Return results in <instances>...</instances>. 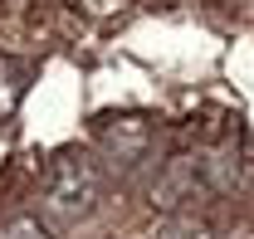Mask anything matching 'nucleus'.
I'll use <instances>...</instances> for the list:
<instances>
[{
	"mask_svg": "<svg viewBox=\"0 0 254 239\" xmlns=\"http://www.w3.org/2000/svg\"><path fill=\"white\" fill-rule=\"evenodd\" d=\"M98 190H103V171L88 151H59L49 161V176H44V195H49V210L59 220H83L93 215Z\"/></svg>",
	"mask_w": 254,
	"mask_h": 239,
	"instance_id": "f257e3e1",
	"label": "nucleus"
},
{
	"mask_svg": "<svg viewBox=\"0 0 254 239\" xmlns=\"http://www.w3.org/2000/svg\"><path fill=\"white\" fill-rule=\"evenodd\" d=\"M30 78H34V68H30L25 59H15V54H0V118H10V113L25 103Z\"/></svg>",
	"mask_w": 254,
	"mask_h": 239,
	"instance_id": "f03ea898",
	"label": "nucleus"
},
{
	"mask_svg": "<svg viewBox=\"0 0 254 239\" xmlns=\"http://www.w3.org/2000/svg\"><path fill=\"white\" fill-rule=\"evenodd\" d=\"M152 239H215V225L200 220V215H171V220L157 225Z\"/></svg>",
	"mask_w": 254,
	"mask_h": 239,
	"instance_id": "7ed1b4c3",
	"label": "nucleus"
},
{
	"mask_svg": "<svg viewBox=\"0 0 254 239\" xmlns=\"http://www.w3.org/2000/svg\"><path fill=\"white\" fill-rule=\"evenodd\" d=\"M0 239H49V230L34 215H10V220H0Z\"/></svg>",
	"mask_w": 254,
	"mask_h": 239,
	"instance_id": "20e7f679",
	"label": "nucleus"
},
{
	"mask_svg": "<svg viewBox=\"0 0 254 239\" xmlns=\"http://www.w3.org/2000/svg\"><path fill=\"white\" fill-rule=\"evenodd\" d=\"M240 239H245V235H240Z\"/></svg>",
	"mask_w": 254,
	"mask_h": 239,
	"instance_id": "39448f33",
	"label": "nucleus"
}]
</instances>
